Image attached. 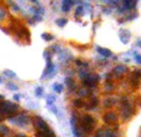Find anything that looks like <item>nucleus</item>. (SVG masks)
Returning a JSON list of instances; mask_svg holds the SVG:
<instances>
[{
	"mask_svg": "<svg viewBox=\"0 0 141 137\" xmlns=\"http://www.w3.org/2000/svg\"><path fill=\"white\" fill-rule=\"evenodd\" d=\"M0 110H1V112L3 114H14L18 111V106L14 105V103H11V102L9 101H3L0 103Z\"/></svg>",
	"mask_w": 141,
	"mask_h": 137,
	"instance_id": "nucleus-1",
	"label": "nucleus"
},
{
	"mask_svg": "<svg viewBox=\"0 0 141 137\" xmlns=\"http://www.w3.org/2000/svg\"><path fill=\"white\" fill-rule=\"evenodd\" d=\"M94 123H95V120L90 115L83 116V118H81V127L84 128V131H86V132L90 131L92 128V126H94Z\"/></svg>",
	"mask_w": 141,
	"mask_h": 137,
	"instance_id": "nucleus-2",
	"label": "nucleus"
},
{
	"mask_svg": "<svg viewBox=\"0 0 141 137\" xmlns=\"http://www.w3.org/2000/svg\"><path fill=\"white\" fill-rule=\"evenodd\" d=\"M34 126H35L36 130H39V132H46V131L50 130L48 123L45 122L42 118H40V117H35L34 118Z\"/></svg>",
	"mask_w": 141,
	"mask_h": 137,
	"instance_id": "nucleus-3",
	"label": "nucleus"
},
{
	"mask_svg": "<svg viewBox=\"0 0 141 137\" xmlns=\"http://www.w3.org/2000/svg\"><path fill=\"white\" fill-rule=\"evenodd\" d=\"M9 120H10V122L15 123L18 126H25V125L29 123V117L26 115H19L16 117H10Z\"/></svg>",
	"mask_w": 141,
	"mask_h": 137,
	"instance_id": "nucleus-4",
	"label": "nucleus"
},
{
	"mask_svg": "<svg viewBox=\"0 0 141 137\" xmlns=\"http://www.w3.org/2000/svg\"><path fill=\"white\" fill-rule=\"evenodd\" d=\"M131 116V107H130V105L127 103L126 100H124V106H122V117L127 120L129 117Z\"/></svg>",
	"mask_w": 141,
	"mask_h": 137,
	"instance_id": "nucleus-5",
	"label": "nucleus"
},
{
	"mask_svg": "<svg viewBox=\"0 0 141 137\" xmlns=\"http://www.w3.org/2000/svg\"><path fill=\"white\" fill-rule=\"evenodd\" d=\"M72 1H70V0H64L63 3H61V7H63V11H65V13H68L69 10L71 9V6H72Z\"/></svg>",
	"mask_w": 141,
	"mask_h": 137,
	"instance_id": "nucleus-6",
	"label": "nucleus"
},
{
	"mask_svg": "<svg viewBox=\"0 0 141 137\" xmlns=\"http://www.w3.org/2000/svg\"><path fill=\"white\" fill-rule=\"evenodd\" d=\"M104 120H105V122H115L116 121V115L114 112H109V114H106L104 116Z\"/></svg>",
	"mask_w": 141,
	"mask_h": 137,
	"instance_id": "nucleus-7",
	"label": "nucleus"
},
{
	"mask_svg": "<svg viewBox=\"0 0 141 137\" xmlns=\"http://www.w3.org/2000/svg\"><path fill=\"white\" fill-rule=\"evenodd\" d=\"M96 137H115V135L111 133V131H99Z\"/></svg>",
	"mask_w": 141,
	"mask_h": 137,
	"instance_id": "nucleus-8",
	"label": "nucleus"
},
{
	"mask_svg": "<svg viewBox=\"0 0 141 137\" xmlns=\"http://www.w3.org/2000/svg\"><path fill=\"white\" fill-rule=\"evenodd\" d=\"M98 51H99V54H101V55H102V56H105V58L111 56V51H109L107 49H104V47H98Z\"/></svg>",
	"mask_w": 141,
	"mask_h": 137,
	"instance_id": "nucleus-9",
	"label": "nucleus"
},
{
	"mask_svg": "<svg viewBox=\"0 0 141 137\" xmlns=\"http://www.w3.org/2000/svg\"><path fill=\"white\" fill-rule=\"evenodd\" d=\"M0 135L1 136H4V137H8L9 136V128H8L6 126H0Z\"/></svg>",
	"mask_w": 141,
	"mask_h": 137,
	"instance_id": "nucleus-10",
	"label": "nucleus"
},
{
	"mask_svg": "<svg viewBox=\"0 0 141 137\" xmlns=\"http://www.w3.org/2000/svg\"><path fill=\"white\" fill-rule=\"evenodd\" d=\"M125 70H126V69H125V66L119 65V66H116V67H115V74L119 76L120 74H124V72H125Z\"/></svg>",
	"mask_w": 141,
	"mask_h": 137,
	"instance_id": "nucleus-11",
	"label": "nucleus"
},
{
	"mask_svg": "<svg viewBox=\"0 0 141 137\" xmlns=\"http://www.w3.org/2000/svg\"><path fill=\"white\" fill-rule=\"evenodd\" d=\"M54 90H55L56 92H63L64 87H63V85H60V84H55V85H54Z\"/></svg>",
	"mask_w": 141,
	"mask_h": 137,
	"instance_id": "nucleus-12",
	"label": "nucleus"
},
{
	"mask_svg": "<svg viewBox=\"0 0 141 137\" xmlns=\"http://www.w3.org/2000/svg\"><path fill=\"white\" fill-rule=\"evenodd\" d=\"M56 24L59 25V26H64V25L66 24V19H57Z\"/></svg>",
	"mask_w": 141,
	"mask_h": 137,
	"instance_id": "nucleus-13",
	"label": "nucleus"
},
{
	"mask_svg": "<svg viewBox=\"0 0 141 137\" xmlns=\"http://www.w3.org/2000/svg\"><path fill=\"white\" fill-rule=\"evenodd\" d=\"M125 5L127 6V9H131L136 5V3H130V1H125Z\"/></svg>",
	"mask_w": 141,
	"mask_h": 137,
	"instance_id": "nucleus-14",
	"label": "nucleus"
},
{
	"mask_svg": "<svg viewBox=\"0 0 141 137\" xmlns=\"http://www.w3.org/2000/svg\"><path fill=\"white\" fill-rule=\"evenodd\" d=\"M41 36H42V39H45V40H48V41L53 39V36H51V35H49V34H42Z\"/></svg>",
	"mask_w": 141,
	"mask_h": 137,
	"instance_id": "nucleus-15",
	"label": "nucleus"
},
{
	"mask_svg": "<svg viewBox=\"0 0 141 137\" xmlns=\"http://www.w3.org/2000/svg\"><path fill=\"white\" fill-rule=\"evenodd\" d=\"M83 13H84V9L81 6L78 7V11H76V16H80V15H83Z\"/></svg>",
	"mask_w": 141,
	"mask_h": 137,
	"instance_id": "nucleus-16",
	"label": "nucleus"
},
{
	"mask_svg": "<svg viewBox=\"0 0 141 137\" xmlns=\"http://www.w3.org/2000/svg\"><path fill=\"white\" fill-rule=\"evenodd\" d=\"M4 74H5L6 76H9V77H15V74L11 71H4Z\"/></svg>",
	"mask_w": 141,
	"mask_h": 137,
	"instance_id": "nucleus-17",
	"label": "nucleus"
},
{
	"mask_svg": "<svg viewBox=\"0 0 141 137\" xmlns=\"http://www.w3.org/2000/svg\"><path fill=\"white\" fill-rule=\"evenodd\" d=\"M42 95V87H38L36 88V96H41Z\"/></svg>",
	"mask_w": 141,
	"mask_h": 137,
	"instance_id": "nucleus-18",
	"label": "nucleus"
},
{
	"mask_svg": "<svg viewBox=\"0 0 141 137\" xmlns=\"http://www.w3.org/2000/svg\"><path fill=\"white\" fill-rule=\"evenodd\" d=\"M74 105H75L76 107H81V106H83V102H81V101H79V100H76V101L74 102Z\"/></svg>",
	"mask_w": 141,
	"mask_h": 137,
	"instance_id": "nucleus-19",
	"label": "nucleus"
},
{
	"mask_svg": "<svg viewBox=\"0 0 141 137\" xmlns=\"http://www.w3.org/2000/svg\"><path fill=\"white\" fill-rule=\"evenodd\" d=\"M135 58H136V61H137L139 64H141V56H140V55H137V54H135Z\"/></svg>",
	"mask_w": 141,
	"mask_h": 137,
	"instance_id": "nucleus-20",
	"label": "nucleus"
},
{
	"mask_svg": "<svg viewBox=\"0 0 141 137\" xmlns=\"http://www.w3.org/2000/svg\"><path fill=\"white\" fill-rule=\"evenodd\" d=\"M4 15H5L4 10H1V11H0V18H4Z\"/></svg>",
	"mask_w": 141,
	"mask_h": 137,
	"instance_id": "nucleus-21",
	"label": "nucleus"
},
{
	"mask_svg": "<svg viewBox=\"0 0 141 137\" xmlns=\"http://www.w3.org/2000/svg\"><path fill=\"white\" fill-rule=\"evenodd\" d=\"M9 87H10V88H15V90H16V86H15V85H11V84H9Z\"/></svg>",
	"mask_w": 141,
	"mask_h": 137,
	"instance_id": "nucleus-22",
	"label": "nucleus"
},
{
	"mask_svg": "<svg viewBox=\"0 0 141 137\" xmlns=\"http://www.w3.org/2000/svg\"><path fill=\"white\" fill-rule=\"evenodd\" d=\"M3 120V115H1V112H0V121Z\"/></svg>",
	"mask_w": 141,
	"mask_h": 137,
	"instance_id": "nucleus-23",
	"label": "nucleus"
},
{
	"mask_svg": "<svg viewBox=\"0 0 141 137\" xmlns=\"http://www.w3.org/2000/svg\"><path fill=\"white\" fill-rule=\"evenodd\" d=\"M16 137H25V136H24V135H18Z\"/></svg>",
	"mask_w": 141,
	"mask_h": 137,
	"instance_id": "nucleus-24",
	"label": "nucleus"
},
{
	"mask_svg": "<svg viewBox=\"0 0 141 137\" xmlns=\"http://www.w3.org/2000/svg\"><path fill=\"white\" fill-rule=\"evenodd\" d=\"M0 99H1V100H3V99H4V96H3V95H0Z\"/></svg>",
	"mask_w": 141,
	"mask_h": 137,
	"instance_id": "nucleus-25",
	"label": "nucleus"
},
{
	"mask_svg": "<svg viewBox=\"0 0 141 137\" xmlns=\"http://www.w3.org/2000/svg\"><path fill=\"white\" fill-rule=\"evenodd\" d=\"M137 45H140V46H141V41H139V43H137Z\"/></svg>",
	"mask_w": 141,
	"mask_h": 137,
	"instance_id": "nucleus-26",
	"label": "nucleus"
}]
</instances>
